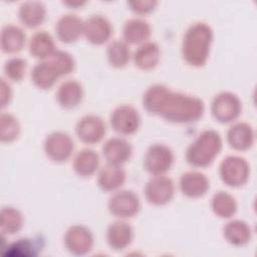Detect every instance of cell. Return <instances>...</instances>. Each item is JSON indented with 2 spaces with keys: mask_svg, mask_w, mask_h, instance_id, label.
<instances>
[{
  "mask_svg": "<svg viewBox=\"0 0 257 257\" xmlns=\"http://www.w3.org/2000/svg\"><path fill=\"white\" fill-rule=\"evenodd\" d=\"M26 42L23 29L14 24H6L2 27L0 36V47L2 52L15 54L21 51Z\"/></svg>",
  "mask_w": 257,
  "mask_h": 257,
  "instance_id": "cell-22",
  "label": "cell"
},
{
  "mask_svg": "<svg viewBox=\"0 0 257 257\" xmlns=\"http://www.w3.org/2000/svg\"><path fill=\"white\" fill-rule=\"evenodd\" d=\"M126 180L125 171L121 166L107 164L102 167L97 175V185L105 192H115L119 190Z\"/></svg>",
  "mask_w": 257,
  "mask_h": 257,
  "instance_id": "cell-21",
  "label": "cell"
},
{
  "mask_svg": "<svg viewBox=\"0 0 257 257\" xmlns=\"http://www.w3.org/2000/svg\"><path fill=\"white\" fill-rule=\"evenodd\" d=\"M65 5H69L71 7H76V6H82L85 4V2H63Z\"/></svg>",
  "mask_w": 257,
  "mask_h": 257,
  "instance_id": "cell-38",
  "label": "cell"
},
{
  "mask_svg": "<svg viewBox=\"0 0 257 257\" xmlns=\"http://www.w3.org/2000/svg\"><path fill=\"white\" fill-rule=\"evenodd\" d=\"M112 33L110 21L103 15L95 14L84 20L83 35L93 45H101L107 42Z\"/></svg>",
  "mask_w": 257,
  "mask_h": 257,
  "instance_id": "cell-13",
  "label": "cell"
},
{
  "mask_svg": "<svg viewBox=\"0 0 257 257\" xmlns=\"http://www.w3.org/2000/svg\"><path fill=\"white\" fill-rule=\"evenodd\" d=\"M134 240V229L123 219H117L110 223L106 230V242L114 251L126 249Z\"/></svg>",
  "mask_w": 257,
  "mask_h": 257,
  "instance_id": "cell-17",
  "label": "cell"
},
{
  "mask_svg": "<svg viewBox=\"0 0 257 257\" xmlns=\"http://www.w3.org/2000/svg\"><path fill=\"white\" fill-rule=\"evenodd\" d=\"M83 95V87L81 83L75 79L64 80L58 86L55 93L58 104L65 109L76 107L82 101Z\"/></svg>",
  "mask_w": 257,
  "mask_h": 257,
  "instance_id": "cell-20",
  "label": "cell"
},
{
  "mask_svg": "<svg viewBox=\"0 0 257 257\" xmlns=\"http://www.w3.org/2000/svg\"><path fill=\"white\" fill-rule=\"evenodd\" d=\"M141 115L132 104L122 103L113 108L109 116L112 130L120 136L134 135L141 125Z\"/></svg>",
  "mask_w": 257,
  "mask_h": 257,
  "instance_id": "cell-9",
  "label": "cell"
},
{
  "mask_svg": "<svg viewBox=\"0 0 257 257\" xmlns=\"http://www.w3.org/2000/svg\"><path fill=\"white\" fill-rule=\"evenodd\" d=\"M99 164L100 158L95 151L91 149H82L74 156L72 167L79 177L87 178L97 172Z\"/></svg>",
  "mask_w": 257,
  "mask_h": 257,
  "instance_id": "cell-27",
  "label": "cell"
},
{
  "mask_svg": "<svg viewBox=\"0 0 257 257\" xmlns=\"http://www.w3.org/2000/svg\"><path fill=\"white\" fill-rule=\"evenodd\" d=\"M63 242L69 253L75 256H84L92 250L94 238L92 232L86 226L76 224L65 231Z\"/></svg>",
  "mask_w": 257,
  "mask_h": 257,
  "instance_id": "cell-10",
  "label": "cell"
},
{
  "mask_svg": "<svg viewBox=\"0 0 257 257\" xmlns=\"http://www.w3.org/2000/svg\"><path fill=\"white\" fill-rule=\"evenodd\" d=\"M26 69L27 61L24 58L18 56H14L6 60L3 67L6 79L14 82H19L24 78Z\"/></svg>",
  "mask_w": 257,
  "mask_h": 257,
  "instance_id": "cell-34",
  "label": "cell"
},
{
  "mask_svg": "<svg viewBox=\"0 0 257 257\" xmlns=\"http://www.w3.org/2000/svg\"><path fill=\"white\" fill-rule=\"evenodd\" d=\"M74 143L72 138L65 132L54 131L48 134L43 143L46 157L55 163L66 162L73 153Z\"/></svg>",
  "mask_w": 257,
  "mask_h": 257,
  "instance_id": "cell-7",
  "label": "cell"
},
{
  "mask_svg": "<svg viewBox=\"0 0 257 257\" xmlns=\"http://www.w3.org/2000/svg\"><path fill=\"white\" fill-rule=\"evenodd\" d=\"M109 213L117 219H130L136 216L141 209L139 196L131 190H117L107 202Z\"/></svg>",
  "mask_w": 257,
  "mask_h": 257,
  "instance_id": "cell-8",
  "label": "cell"
},
{
  "mask_svg": "<svg viewBox=\"0 0 257 257\" xmlns=\"http://www.w3.org/2000/svg\"><path fill=\"white\" fill-rule=\"evenodd\" d=\"M214 32L211 26L203 21L191 24L182 41V56L193 67L204 66L209 58Z\"/></svg>",
  "mask_w": 257,
  "mask_h": 257,
  "instance_id": "cell-2",
  "label": "cell"
},
{
  "mask_svg": "<svg viewBox=\"0 0 257 257\" xmlns=\"http://www.w3.org/2000/svg\"><path fill=\"white\" fill-rule=\"evenodd\" d=\"M135 65L142 70L154 69L161 60V48L154 41H147L137 48L133 55Z\"/></svg>",
  "mask_w": 257,
  "mask_h": 257,
  "instance_id": "cell-23",
  "label": "cell"
},
{
  "mask_svg": "<svg viewBox=\"0 0 257 257\" xmlns=\"http://www.w3.org/2000/svg\"><path fill=\"white\" fill-rule=\"evenodd\" d=\"M222 148L220 134L211 128L204 130L187 148L186 160L195 168H206L215 161Z\"/></svg>",
  "mask_w": 257,
  "mask_h": 257,
  "instance_id": "cell-3",
  "label": "cell"
},
{
  "mask_svg": "<svg viewBox=\"0 0 257 257\" xmlns=\"http://www.w3.org/2000/svg\"><path fill=\"white\" fill-rule=\"evenodd\" d=\"M151 33L150 23L141 17L130 18L122 26V40L126 44L141 45L149 41Z\"/></svg>",
  "mask_w": 257,
  "mask_h": 257,
  "instance_id": "cell-19",
  "label": "cell"
},
{
  "mask_svg": "<svg viewBox=\"0 0 257 257\" xmlns=\"http://www.w3.org/2000/svg\"><path fill=\"white\" fill-rule=\"evenodd\" d=\"M46 60L53 65V67L59 73L60 77L70 74L75 67V61L73 56L65 50L56 49L54 53Z\"/></svg>",
  "mask_w": 257,
  "mask_h": 257,
  "instance_id": "cell-33",
  "label": "cell"
},
{
  "mask_svg": "<svg viewBox=\"0 0 257 257\" xmlns=\"http://www.w3.org/2000/svg\"><path fill=\"white\" fill-rule=\"evenodd\" d=\"M106 56L112 67L122 68L126 66L132 57L128 44L120 39L111 41L106 48Z\"/></svg>",
  "mask_w": 257,
  "mask_h": 257,
  "instance_id": "cell-31",
  "label": "cell"
},
{
  "mask_svg": "<svg viewBox=\"0 0 257 257\" xmlns=\"http://www.w3.org/2000/svg\"><path fill=\"white\" fill-rule=\"evenodd\" d=\"M28 49L33 57L42 61L49 58L56 50V47L52 35L45 30H39L30 37Z\"/></svg>",
  "mask_w": 257,
  "mask_h": 257,
  "instance_id": "cell-25",
  "label": "cell"
},
{
  "mask_svg": "<svg viewBox=\"0 0 257 257\" xmlns=\"http://www.w3.org/2000/svg\"><path fill=\"white\" fill-rule=\"evenodd\" d=\"M237 201L233 195L225 191L216 192L211 199L213 213L222 219H230L237 212Z\"/></svg>",
  "mask_w": 257,
  "mask_h": 257,
  "instance_id": "cell-29",
  "label": "cell"
},
{
  "mask_svg": "<svg viewBox=\"0 0 257 257\" xmlns=\"http://www.w3.org/2000/svg\"><path fill=\"white\" fill-rule=\"evenodd\" d=\"M157 4L158 2L155 0H134L127 2L130 9L138 15H144L152 12L156 8Z\"/></svg>",
  "mask_w": 257,
  "mask_h": 257,
  "instance_id": "cell-36",
  "label": "cell"
},
{
  "mask_svg": "<svg viewBox=\"0 0 257 257\" xmlns=\"http://www.w3.org/2000/svg\"><path fill=\"white\" fill-rule=\"evenodd\" d=\"M144 108L173 123H191L200 119L205 111L204 101L195 95L171 90L156 83L147 88L142 98Z\"/></svg>",
  "mask_w": 257,
  "mask_h": 257,
  "instance_id": "cell-1",
  "label": "cell"
},
{
  "mask_svg": "<svg viewBox=\"0 0 257 257\" xmlns=\"http://www.w3.org/2000/svg\"><path fill=\"white\" fill-rule=\"evenodd\" d=\"M242 111V101L231 91H220L211 101V113L221 123L235 121Z\"/></svg>",
  "mask_w": 257,
  "mask_h": 257,
  "instance_id": "cell-5",
  "label": "cell"
},
{
  "mask_svg": "<svg viewBox=\"0 0 257 257\" xmlns=\"http://www.w3.org/2000/svg\"><path fill=\"white\" fill-rule=\"evenodd\" d=\"M145 197L154 206H164L172 201L175 195L174 181L166 175L153 176L145 186Z\"/></svg>",
  "mask_w": 257,
  "mask_h": 257,
  "instance_id": "cell-11",
  "label": "cell"
},
{
  "mask_svg": "<svg viewBox=\"0 0 257 257\" xmlns=\"http://www.w3.org/2000/svg\"><path fill=\"white\" fill-rule=\"evenodd\" d=\"M84 21L75 14L61 15L55 23V34L59 41L70 44L83 35Z\"/></svg>",
  "mask_w": 257,
  "mask_h": 257,
  "instance_id": "cell-15",
  "label": "cell"
},
{
  "mask_svg": "<svg viewBox=\"0 0 257 257\" xmlns=\"http://www.w3.org/2000/svg\"><path fill=\"white\" fill-rule=\"evenodd\" d=\"M226 140L230 148L238 152H244L251 149L254 145L255 132L248 122L237 121L228 128Z\"/></svg>",
  "mask_w": 257,
  "mask_h": 257,
  "instance_id": "cell-16",
  "label": "cell"
},
{
  "mask_svg": "<svg viewBox=\"0 0 257 257\" xmlns=\"http://www.w3.org/2000/svg\"><path fill=\"white\" fill-rule=\"evenodd\" d=\"M18 17L27 28H36L46 18V7L40 1H25L19 6Z\"/></svg>",
  "mask_w": 257,
  "mask_h": 257,
  "instance_id": "cell-26",
  "label": "cell"
},
{
  "mask_svg": "<svg viewBox=\"0 0 257 257\" xmlns=\"http://www.w3.org/2000/svg\"><path fill=\"white\" fill-rule=\"evenodd\" d=\"M106 133L104 120L96 114L89 113L81 116L75 124V134L80 142L86 145L99 143Z\"/></svg>",
  "mask_w": 257,
  "mask_h": 257,
  "instance_id": "cell-12",
  "label": "cell"
},
{
  "mask_svg": "<svg viewBox=\"0 0 257 257\" xmlns=\"http://www.w3.org/2000/svg\"><path fill=\"white\" fill-rule=\"evenodd\" d=\"M12 99V88L8 80L4 77H1L0 82V103L1 107H5L10 103Z\"/></svg>",
  "mask_w": 257,
  "mask_h": 257,
  "instance_id": "cell-37",
  "label": "cell"
},
{
  "mask_svg": "<svg viewBox=\"0 0 257 257\" xmlns=\"http://www.w3.org/2000/svg\"><path fill=\"white\" fill-rule=\"evenodd\" d=\"M133 154L132 145L122 137H112L102 146V156L107 164L122 166Z\"/></svg>",
  "mask_w": 257,
  "mask_h": 257,
  "instance_id": "cell-18",
  "label": "cell"
},
{
  "mask_svg": "<svg viewBox=\"0 0 257 257\" xmlns=\"http://www.w3.org/2000/svg\"><path fill=\"white\" fill-rule=\"evenodd\" d=\"M174 161L175 156L171 148L164 144H154L145 154L144 167L151 175L161 176L171 170Z\"/></svg>",
  "mask_w": 257,
  "mask_h": 257,
  "instance_id": "cell-6",
  "label": "cell"
},
{
  "mask_svg": "<svg viewBox=\"0 0 257 257\" xmlns=\"http://www.w3.org/2000/svg\"><path fill=\"white\" fill-rule=\"evenodd\" d=\"M224 239L233 246H244L251 241V227L243 220L233 219L228 221L223 227Z\"/></svg>",
  "mask_w": 257,
  "mask_h": 257,
  "instance_id": "cell-24",
  "label": "cell"
},
{
  "mask_svg": "<svg viewBox=\"0 0 257 257\" xmlns=\"http://www.w3.org/2000/svg\"><path fill=\"white\" fill-rule=\"evenodd\" d=\"M8 249H12L13 252L16 254L24 255V256H34L40 249V245L34 239L29 238H22L17 240L16 242L12 243Z\"/></svg>",
  "mask_w": 257,
  "mask_h": 257,
  "instance_id": "cell-35",
  "label": "cell"
},
{
  "mask_svg": "<svg viewBox=\"0 0 257 257\" xmlns=\"http://www.w3.org/2000/svg\"><path fill=\"white\" fill-rule=\"evenodd\" d=\"M24 223L22 213L14 207H3L0 212V230L2 234L14 235L18 233Z\"/></svg>",
  "mask_w": 257,
  "mask_h": 257,
  "instance_id": "cell-30",
  "label": "cell"
},
{
  "mask_svg": "<svg viewBox=\"0 0 257 257\" xmlns=\"http://www.w3.org/2000/svg\"><path fill=\"white\" fill-rule=\"evenodd\" d=\"M219 176L228 187L239 188L247 183L250 176V166L243 157L229 155L219 165Z\"/></svg>",
  "mask_w": 257,
  "mask_h": 257,
  "instance_id": "cell-4",
  "label": "cell"
},
{
  "mask_svg": "<svg viewBox=\"0 0 257 257\" xmlns=\"http://www.w3.org/2000/svg\"><path fill=\"white\" fill-rule=\"evenodd\" d=\"M21 126L18 118L9 112L0 114V141L2 143H11L20 135Z\"/></svg>",
  "mask_w": 257,
  "mask_h": 257,
  "instance_id": "cell-32",
  "label": "cell"
},
{
  "mask_svg": "<svg viewBox=\"0 0 257 257\" xmlns=\"http://www.w3.org/2000/svg\"><path fill=\"white\" fill-rule=\"evenodd\" d=\"M179 188L184 196L197 199L207 194L210 189V181L208 177L200 171H187L180 177Z\"/></svg>",
  "mask_w": 257,
  "mask_h": 257,
  "instance_id": "cell-14",
  "label": "cell"
},
{
  "mask_svg": "<svg viewBox=\"0 0 257 257\" xmlns=\"http://www.w3.org/2000/svg\"><path fill=\"white\" fill-rule=\"evenodd\" d=\"M30 77L33 84L39 89H49L56 83L60 75L49 61L42 60L33 66Z\"/></svg>",
  "mask_w": 257,
  "mask_h": 257,
  "instance_id": "cell-28",
  "label": "cell"
}]
</instances>
